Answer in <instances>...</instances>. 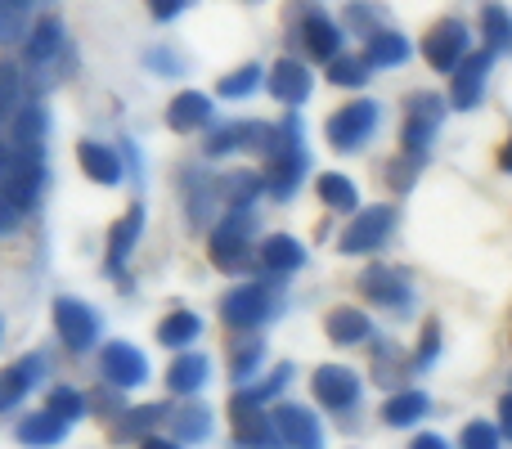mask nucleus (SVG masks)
Wrapping results in <instances>:
<instances>
[{
	"label": "nucleus",
	"mask_w": 512,
	"mask_h": 449,
	"mask_svg": "<svg viewBox=\"0 0 512 449\" xmlns=\"http://www.w3.org/2000/svg\"><path fill=\"white\" fill-rule=\"evenodd\" d=\"M270 167H265V194H274L283 203V198L297 194V185L306 180L310 171V153L306 144H301V117L288 113V122L274 126L270 135Z\"/></svg>",
	"instance_id": "nucleus-1"
},
{
	"label": "nucleus",
	"mask_w": 512,
	"mask_h": 449,
	"mask_svg": "<svg viewBox=\"0 0 512 449\" xmlns=\"http://www.w3.org/2000/svg\"><path fill=\"white\" fill-rule=\"evenodd\" d=\"M405 108H409V113H405V131H400L405 158L427 162L436 131H441L445 113H450V99H441L436 90H418V95H409V104H405Z\"/></svg>",
	"instance_id": "nucleus-2"
},
{
	"label": "nucleus",
	"mask_w": 512,
	"mask_h": 449,
	"mask_svg": "<svg viewBox=\"0 0 512 449\" xmlns=\"http://www.w3.org/2000/svg\"><path fill=\"white\" fill-rule=\"evenodd\" d=\"M279 310V292L270 283H239L221 297V324H230L234 333H252Z\"/></svg>",
	"instance_id": "nucleus-3"
},
{
	"label": "nucleus",
	"mask_w": 512,
	"mask_h": 449,
	"mask_svg": "<svg viewBox=\"0 0 512 449\" xmlns=\"http://www.w3.org/2000/svg\"><path fill=\"white\" fill-rule=\"evenodd\" d=\"M378 104L373 99H351L346 108H337L333 117L324 122V135H328V144H333L337 153H355V149H364L369 144V135L378 131Z\"/></svg>",
	"instance_id": "nucleus-4"
},
{
	"label": "nucleus",
	"mask_w": 512,
	"mask_h": 449,
	"mask_svg": "<svg viewBox=\"0 0 512 449\" xmlns=\"http://www.w3.org/2000/svg\"><path fill=\"white\" fill-rule=\"evenodd\" d=\"M230 423H234V449H288L274 432L265 405H256L248 396V387L239 396H230Z\"/></svg>",
	"instance_id": "nucleus-5"
},
{
	"label": "nucleus",
	"mask_w": 512,
	"mask_h": 449,
	"mask_svg": "<svg viewBox=\"0 0 512 449\" xmlns=\"http://www.w3.org/2000/svg\"><path fill=\"white\" fill-rule=\"evenodd\" d=\"M54 333L72 355H86L99 342V310L77 297H54Z\"/></svg>",
	"instance_id": "nucleus-6"
},
{
	"label": "nucleus",
	"mask_w": 512,
	"mask_h": 449,
	"mask_svg": "<svg viewBox=\"0 0 512 449\" xmlns=\"http://www.w3.org/2000/svg\"><path fill=\"white\" fill-rule=\"evenodd\" d=\"M391 229H396V207H360V212L351 216V225H346L342 234V252L346 256H369V252H382V243L391 238Z\"/></svg>",
	"instance_id": "nucleus-7"
},
{
	"label": "nucleus",
	"mask_w": 512,
	"mask_h": 449,
	"mask_svg": "<svg viewBox=\"0 0 512 449\" xmlns=\"http://www.w3.org/2000/svg\"><path fill=\"white\" fill-rule=\"evenodd\" d=\"M468 54H472V36L459 18H441V23L423 36V59L432 63L436 72H445V77H454V68H459Z\"/></svg>",
	"instance_id": "nucleus-8"
},
{
	"label": "nucleus",
	"mask_w": 512,
	"mask_h": 449,
	"mask_svg": "<svg viewBox=\"0 0 512 449\" xmlns=\"http://www.w3.org/2000/svg\"><path fill=\"white\" fill-rule=\"evenodd\" d=\"M99 373H104L108 387L135 391L149 382V360H144V351L131 342H108L104 351H99Z\"/></svg>",
	"instance_id": "nucleus-9"
},
{
	"label": "nucleus",
	"mask_w": 512,
	"mask_h": 449,
	"mask_svg": "<svg viewBox=\"0 0 512 449\" xmlns=\"http://www.w3.org/2000/svg\"><path fill=\"white\" fill-rule=\"evenodd\" d=\"M310 391L324 409H355L360 405V373L346 369V364H319L315 378H310Z\"/></svg>",
	"instance_id": "nucleus-10"
},
{
	"label": "nucleus",
	"mask_w": 512,
	"mask_h": 449,
	"mask_svg": "<svg viewBox=\"0 0 512 449\" xmlns=\"http://www.w3.org/2000/svg\"><path fill=\"white\" fill-rule=\"evenodd\" d=\"M63 50H68V27H63L54 14H45V18H36L32 32H27V41H23V63H27L32 72L59 68V54H63Z\"/></svg>",
	"instance_id": "nucleus-11"
},
{
	"label": "nucleus",
	"mask_w": 512,
	"mask_h": 449,
	"mask_svg": "<svg viewBox=\"0 0 512 449\" xmlns=\"http://www.w3.org/2000/svg\"><path fill=\"white\" fill-rule=\"evenodd\" d=\"M490 68H495V54L490 50H472L468 59L454 68V90H450V108L459 113H472L486 95V81H490Z\"/></svg>",
	"instance_id": "nucleus-12"
},
{
	"label": "nucleus",
	"mask_w": 512,
	"mask_h": 449,
	"mask_svg": "<svg viewBox=\"0 0 512 449\" xmlns=\"http://www.w3.org/2000/svg\"><path fill=\"white\" fill-rule=\"evenodd\" d=\"M45 194V158H27V153H14V167H9V180L0 189V198L18 207V212H32Z\"/></svg>",
	"instance_id": "nucleus-13"
},
{
	"label": "nucleus",
	"mask_w": 512,
	"mask_h": 449,
	"mask_svg": "<svg viewBox=\"0 0 512 449\" xmlns=\"http://www.w3.org/2000/svg\"><path fill=\"white\" fill-rule=\"evenodd\" d=\"M297 41H301V50H306L315 63H333L337 54H342L346 36H342V27L324 14V9H306V14H301V23H297Z\"/></svg>",
	"instance_id": "nucleus-14"
},
{
	"label": "nucleus",
	"mask_w": 512,
	"mask_h": 449,
	"mask_svg": "<svg viewBox=\"0 0 512 449\" xmlns=\"http://www.w3.org/2000/svg\"><path fill=\"white\" fill-rule=\"evenodd\" d=\"M270 423L288 449H324V427L306 405H274Z\"/></svg>",
	"instance_id": "nucleus-15"
},
{
	"label": "nucleus",
	"mask_w": 512,
	"mask_h": 449,
	"mask_svg": "<svg viewBox=\"0 0 512 449\" xmlns=\"http://www.w3.org/2000/svg\"><path fill=\"white\" fill-rule=\"evenodd\" d=\"M265 86H270V95L279 99L283 108L297 113L310 99V90H315V77H310V68L301 59H274V68L265 72Z\"/></svg>",
	"instance_id": "nucleus-16"
},
{
	"label": "nucleus",
	"mask_w": 512,
	"mask_h": 449,
	"mask_svg": "<svg viewBox=\"0 0 512 449\" xmlns=\"http://www.w3.org/2000/svg\"><path fill=\"white\" fill-rule=\"evenodd\" d=\"M360 292L382 310H409V301H414V288H409L405 274L391 270V265H369V270L360 274Z\"/></svg>",
	"instance_id": "nucleus-17"
},
{
	"label": "nucleus",
	"mask_w": 512,
	"mask_h": 449,
	"mask_svg": "<svg viewBox=\"0 0 512 449\" xmlns=\"http://www.w3.org/2000/svg\"><path fill=\"white\" fill-rule=\"evenodd\" d=\"M41 373H45V355H23V360L5 364V369H0V414L23 405V396H32Z\"/></svg>",
	"instance_id": "nucleus-18"
},
{
	"label": "nucleus",
	"mask_w": 512,
	"mask_h": 449,
	"mask_svg": "<svg viewBox=\"0 0 512 449\" xmlns=\"http://www.w3.org/2000/svg\"><path fill=\"white\" fill-rule=\"evenodd\" d=\"M274 126L265 122H230L216 126L212 140H207V158H225V153H243V149H270Z\"/></svg>",
	"instance_id": "nucleus-19"
},
{
	"label": "nucleus",
	"mask_w": 512,
	"mask_h": 449,
	"mask_svg": "<svg viewBox=\"0 0 512 449\" xmlns=\"http://www.w3.org/2000/svg\"><path fill=\"white\" fill-rule=\"evenodd\" d=\"M207 122H212V95H203V90H180L167 104V126L176 135H194Z\"/></svg>",
	"instance_id": "nucleus-20"
},
{
	"label": "nucleus",
	"mask_w": 512,
	"mask_h": 449,
	"mask_svg": "<svg viewBox=\"0 0 512 449\" xmlns=\"http://www.w3.org/2000/svg\"><path fill=\"white\" fill-rule=\"evenodd\" d=\"M45 131H50V113H45V104L27 99V104L14 113V144H18V153H27V158H45Z\"/></svg>",
	"instance_id": "nucleus-21"
},
{
	"label": "nucleus",
	"mask_w": 512,
	"mask_h": 449,
	"mask_svg": "<svg viewBox=\"0 0 512 449\" xmlns=\"http://www.w3.org/2000/svg\"><path fill=\"white\" fill-rule=\"evenodd\" d=\"M171 418V409L167 405H135V409H126L122 418L113 423V441L117 445H126V441H149V436H158V427Z\"/></svg>",
	"instance_id": "nucleus-22"
},
{
	"label": "nucleus",
	"mask_w": 512,
	"mask_h": 449,
	"mask_svg": "<svg viewBox=\"0 0 512 449\" xmlns=\"http://www.w3.org/2000/svg\"><path fill=\"white\" fill-rule=\"evenodd\" d=\"M207 252H212V265H216L221 274H239V270H248V265L256 261L248 238H243V234H230V229H221V225H216L212 238H207Z\"/></svg>",
	"instance_id": "nucleus-23"
},
{
	"label": "nucleus",
	"mask_w": 512,
	"mask_h": 449,
	"mask_svg": "<svg viewBox=\"0 0 512 449\" xmlns=\"http://www.w3.org/2000/svg\"><path fill=\"white\" fill-rule=\"evenodd\" d=\"M207 378H212V364H207V355L180 351L176 360H171V369H167V391H171V396H198Z\"/></svg>",
	"instance_id": "nucleus-24"
},
{
	"label": "nucleus",
	"mask_w": 512,
	"mask_h": 449,
	"mask_svg": "<svg viewBox=\"0 0 512 449\" xmlns=\"http://www.w3.org/2000/svg\"><path fill=\"white\" fill-rule=\"evenodd\" d=\"M14 436H18V445H27V449H54L68 441V423L54 418L50 409H41V414H27L23 423L14 427Z\"/></svg>",
	"instance_id": "nucleus-25"
},
{
	"label": "nucleus",
	"mask_w": 512,
	"mask_h": 449,
	"mask_svg": "<svg viewBox=\"0 0 512 449\" xmlns=\"http://www.w3.org/2000/svg\"><path fill=\"white\" fill-rule=\"evenodd\" d=\"M140 234H144V207H131V212H126L122 221L108 229V274H122L126 256L135 252Z\"/></svg>",
	"instance_id": "nucleus-26"
},
{
	"label": "nucleus",
	"mask_w": 512,
	"mask_h": 449,
	"mask_svg": "<svg viewBox=\"0 0 512 449\" xmlns=\"http://www.w3.org/2000/svg\"><path fill=\"white\" fill-rule=\"evenodd\" d=\"M427 414H432V400H427L423 391H414V387L391 391L387 405H382V423L387 427H418Z\"/></svg>",
	"instance_id": "nucleus-27"
},
{
	"label": "nucleus",
	"mask_w": 512,
	"mask_h": 449,
	"mask_svg": "<svg viewBox=\"0 0 512 449\" xmlns=\"http://www.w3.org/2000/svg\"><path fill=\"white\" fill-rule=\"evenodd\" d=\"M77 162H81V171H86L95 185H117V180H122V158H117L108 144H99V140H81L77 144Z\"/></svg>",
	"instance_id": "nucleus-28"
},
{
	"label": "nucleus",
	"mask_w": 512,
	"mask_h": 449,
	"mask_svg": "<svg viewBox=\"0 0 512 449\" xmlns=\"http://www.w3.org/2000/svg\"><path fill=\"white\" fill-rule=\"evenodd\" d=\"M324 328H328V342H337V346H360V342H369V333H373L369 315H364V310H355V306L328 310Z\"/></svg>",
	"instance_id": "nucleus-29"
},
{
	"label": "nucleus",
	"mask_w": 512,
	"mask_h": 449,
	"mask_svg": "<svg viewBox=\"0 0 512 449\" xmlns=\"http://www.w3.org/2000/svg\"><path fill=\"white\" fill-rule=\"evenodd\" d=\"M256 261H261L270 274H292L306 265V247H301L292 234H270L261 243V256H256Z\"/></svg>",
	"instance_id": "nucleus-30"
},
{
	"label": "nucleus",
	"mask_w": 512,
	"mask_h": 449,
	"mask_svg": "<svg viewBox=\"0 0 512 449\" xmlns=\"http://www.w3.org/2000/svg\"><path fill=\"white\" fill-rule=\"evenodd\" d=\"M409 54L414 50H409V41L396 27H382V32H373L369 41H364V63H369V68H400Z\"/></svg>",
	"instance_id": "nucleus-31"
},
{
	"label": "nucleus",
	"mask_w": 512,
	"mask_h": 449,
	"mask_svg": "<svg viewBox=\"0 0 512 449\" xmlns=\"http://www.w3.org/2000/svg\"><path fill=\"white\" fill-rule=\"evenodd\" d=\"M167 423H171V432H176L180 445H198L212 436V409L198 405V400H185L180 409H171Z\"/></svg>",
	"instance_id": "nucleus-32"
},
{
	"label": "nucleus",
	"mask_w": 512,
	"mask_h": 449,
	"mask_svg": "<svg viewBox=\"0 0 512 449\" xmlns=\"http://www.w3.org/2000/svg\"><path fill=\"white\" fill-rule=\"evenodd\" d=\"M315 194L328 212H360V189H355L342 171H324V176L315 180Z\"/></svg>",
	"instance_id": "nucleus-33"
},
{
	"label": "nucleus",
	"mask_w": 512,
	"mask_h": 449,
	"mask_svg": "<svg viewBox=\"0 0 512 449\" xmlns=\"http://www.w3.org/2000/svg\"><path fill=\"white\" fill-rule=\"evenodd\" d=\"M198 337H203V319H198L194 310H171V315L158 324V342L171 346V351H185V346L198 342Z\"/></svg>",
	"instance_id": "nucleus-34"
},
{
	"label": "nucleus",
	"mask_w": 512,
	"mask_h": 449,
	"mask_svg": "<svg viewBox=\"0 0 512 449\" xmlns=\"http://www.w3.org/2000/svg\"><path fill=\"white\" fill-rule=\"evenodd\" d=\"M216 194L230 207H252L256 194H265V176L256 171H230V176H216Z\"/></svg>",
	"instance_id": "nucleus-35"
},
{
	"label": "nucleus",
	"mask_w": 512,
	"mask_h": 449,
	"mask_svg": "<svg viewBox=\"0 0 512 449\" xmlns=\"http://www.w3.org/2000/svg\"><path fill=\"white\" fill-rule=\"evenodd\" d=\"M481 32H486V50L490 54H508L512 50V14L504 5H495V0L481 9Z\"/></svg>",
	"instance_id": "nucleus-36"
},
{
	"label": "nucleus",
	"mask_w": 512,
	"mask_h": 449,
	"mask_svg": "<svg viewBox=\"0 0 512 449\" xmlns=\"http://www.w3.org/2000/svg\"><path fill=\"white\" fill-rule=\"evenodd\" d=\"M36 0H0V41H27Z\"/></svg>",
	"instance_id": "nucleus-37"
},
{
	"label": "nucleus",
	"mask_w": 512,
	"mask_h": 449,
	"mask_svg": "<svg viewBox=\"0 0 512 449\" xmlns=\"http://www.w3.org/2000/svg\"><path fill=\"white\" fill-rule=\"evenodd\" d=\"M369 63H364V54H337L333 63H328V81L333 86H346V90H360L364 81H369Z\"/></svg>",
	"instance_id": "nucleus-38"
},
{
	"label": "nucleus",
	"mask_w": 512,
	"mask_h": 449,
	"mask_svg": "<svg viewBox=\"0 0 512 449\" xmlns=\"http://www.w3.org/2000/svg\"><path fill=\"white\" fill-rule=\"evenodd\" d=\"M18 104H23V68L0 63V122H14Z\"/></svg>",
	"instance_id": "nucleus-39"
},
{
	"label": "nucleus",
	"mask_w": 512,
	"mask_h": 449,
	"mask_svg": "<svg viewBox=\"0 0 512 449\" xmlns=\"http://www.w3.org/2000/svg\"><path fill=\"white\" fill-rule=\"evenodd\" d=\"M265 81V68L261 63H243L239 72H230V77H221V86H216V95L221 99H248L256 86Z\"/></svg>",
	"instance_id": "nucleus-40"
},
{
	"label": "nucleus",
	"mask_w": 512,
	"mask_h": 449,
	"mask_svg": "<svg viewBox=\"0 0 512 449\" xmlns=\"http://www.w3.org/2000/svg\"><path fill=\"white\" fill-rule=\"evenodd\" d=\"M45 409L72 427L81 414H86V396H81L77 387H63V382H59V387H50V396H45Z\"/></svg>",
	"instance_id": "nucleus-41"
},
{
	"label": "nucleus",
	"mask_w": 512,
	"mask_h": 449,
	"mask_svg": "<svg viewBox=\"0 0 512 449\" xmlns=\"http://www.w3.org/2000/svg\"><path fill=\"white\" fill-rule=\"evenodd\" d=\"M499 423H486V418H472L459 432V449H499Z\"/></svg>",
	"instance_id": "nucleus-42"
},
{
	"label": "nucleus",
	"mask_w": 512,
	"mask_h": 449,
	"mask_svg": "<svg viewBox=\"0 0 512 449\" xmlns=\"http://www.w3.org/2000/svg\"><path fill=\"white\" fill-rule=\"evenodd\" d=\"M261 360H265V342H243V346H234V360H230V373H234V382H248L256 369H261Z\"/></svg>",
	"instance_id": "nucleus-43"
},
{
	"label": "nucleus",
	"mask_w": 512,
	"mask_h": 449,
	"mask_svg": "<svg viewBox=\"0 0 512 449\" xmlns=\"http://www.w3.org/2000/svg\"><path fill=\"white\" fill-rule=\"evenodd\" d=\"M436 355H441V324L436 319H427L423 324V342H418V351H414V360H409V369H432L436 364Z\"/></svg>",
	"instance_id": "nucleus-44"
},
{
	"label": "nucleus",
	"mask_w": 512,
	"mask_h": 449,
	"mask_svg": "<svg viewBox=\"0 0 512 449\" xmlns=\"http://www.w3.org/2000/svg\"><path fill=\"white\" fill-rule=\"evenodd\" d=\"M346 27L364 32V41H369L373 32H382V9L364 5V0H355V5H346Z\"/></svg>",
	"instance_id": "nucleus-45"
},
{
	"label": "nucleus",
	"mask_w": 512,
	"mask_h": 449,
	"mask_svg": "<svg viewBox=\"0 0 512 449\" xmlns=\"http://www.w3.org/2000/svg\"><path fill=\"white\" fill-rule=\"evenodd\" d=\"M288 378H292V364H279V369H274L265 382H256V387H248V396L256 400V405H270L274 396H283V387H288Z\"/></svg>",
	"instance_id": "nucleus-46"
},
{
	"label": "nucleus",
	"mask_w": 512,
	"mask_h": 449,
	"mask_svg": "<svg viewBox=\"0 0 512 449\" xmlns=\"http://www.w3.org/2000/svg\"><path fill=\"white\" fill-rule=\"evenodd\" d=\"M391 360H396V346H391V342L373 346V378H378V382H396L400 373H409V369H396Z\"/></svg>",
	"instance_id": "nucleus-47"
},
{
	"label": "nucleus",
	"mask_w": 512,
	"mask_h": 449,
	"mask_svg": "<svg viewBox=\"0 0 512 449\" xmlns=\"http://www.w3.org/2000/svg\"><path fill=\"white\" fill-rule=\"evenodd\" d=\"M418 167H423V162H414V158H405V153H400L396 162H387V180H391V189H409L418 180Z\"/></svg>",
	"instance_id": "nucleus-48"
},
{
	"label": "nucleus",
	"mask_w": 512,
	"mask_h": 449,
	"mask_svg": "<svg viewBox=\"0 0 512 449\" xmlns=\"http://www.w3.org/2000/svg\"><path fill=\"white\" fill-rule=\"evenodd\" d=\"M90 396H95V400H90V405H95V414L113 418V423L126 414V400L117 396V387H99V391H90Z\"/></svg>",
	"instance_id": "nucleus-49"
},
{
	"label": "nucleus",
	"mask_w": 512,
	"mask_h": 449,
	"mask_svg": "<svg viewBox=\"0 0 512 449\" xmlns=\"http://www.w3.org/2000/svg\"><path fill=\"white\" fill-rule=\"evenodd\" d=\"M189 5H194V0H149V14L158 18V23H171V18H180Z\"/></svg>",
	"instance_id": "nucleus-50"
},
{
	"label": "nucleus",
	"mask_w": 512,
	"mask_h": 449,
	"mask_svg": "<svg viewBox=\"0 0 512 449\" xmlns=\"http://www.w3.org/2000/svg\"><path fill=\"white\" fill-rule=\"evenodd\" d=\"M149 68H158L162 77H180V72H185V63H180L171 50H149Z\"/></svg>",
	"instance_id": "nucleus-51"
},
{
	"label": "nucleus",
	"mask_w": 512,
	"mask_h": 449,
	"mask_svg": "<svg viewBox=\"0 0 512 449\" xmlns=\"http://www.w3.org/2000/svg\"><path fill=\"white\" fill-rule=\"evenodd\" d=\"M18 221H23V212H18L9 198H0V234H9V229H18Z\"/></svg>",
	"instance_id": "nucleus-52"
},
{
	"label": "nucleus",
	"mask_w": 512,
	"mask_h": 449,
	"mask_svg": "<svg viewBox=\"0 0 512 449\" xmlns=\"http://www.w3.org/2000/svg\"><path fill=\"white\" fill-rule=\"evenodd\" d=\"M499 436H504V441H512V391L504 400H499Z\"/></svg>",
	"instance_id": "nucleus-53"
},
{
	"label": "nucleus",
	"mask_w": 512,
	"mask_h": 449,
	"mask_svg": "<svg viewBox=\"0 0 512 449\" xmlns=\"http://www.w3.org/2000/svg\"><path fill=\"white\" fill-rule=\"evenodd\" d=\"M409 449H450V441H445V436H436V432H418L414 441H409Z\"/></svg>",
	"instance_id": "nucleus-54"
},
{
	"label": "nucleus",
	"mask_w": 512,
	"mask_h": 449,
	"mask_svg": "<svg viewBox=\"0 0 512 449\" xmlns=\"http://www.w3.org/2000/svg\"><path fill=\"white\" fill-rule=\"evenodd\" d=\"M140 449H185V445L176 436H149V441H140Z\"/></svg>",
	"instance_id": "nucleus-55"
},
{
	"label": "nucleus",
	"mask_w": 512,
	"mask_h": 449,
	"mask_svg": "<svg viewBox=\"0 0 512 449\" xmlns=\"http://www.w3.org/2000/svg\"><path fill=\"white\" fill-rule=\"evenodd\" d=\"M9 167H14V153L0 144V189H5V180H9Z\"/></svg>",
	"instance_id": "nucleus-56"
},
{
	"label": "nucleus",
	"mask_w": 512,
	"mask_h": 449,
	"mask_svg": "<svg viewBox=\"0 0 512 449\" xmlns=\"http://www.w3.org/2000/svg\"><path fill=\"white\" fill-rule=\"evenodd\" d=\"M499 171H504V176H512V140L504 144V149H499Z\"/></svg>",
	"instance_id": "nucleus-57"
},
{
	"label": "nucleus",
	"mask_w": 512,
	"mask_h": 449,
	"mask_svg": "<svg viewBox=\"0 0 512 449\" xmlns=\"http://www.w3.org/2000/svg\"><path fill=\"white\" fill-rule=\"evenodd\" d=\"M0 342H5V319H0Z\"/></svg>",
	"instance_id": "nucleus-58"
},
{
	"label": "nucleus",
	"mask_w": 512,
	"mask_h": 449,
	"mask_svg": "<svg viewBox=\"0 0 512 449\" xmlns=\"http://www.w3.org/2000/svg\"><path fill=\"white\" fill-rule=\"evenodd\" d=\"M248 5H256V0H248Z\"/></svg>",
	"instance_id": "nucleus-59"
}]
</instances>
